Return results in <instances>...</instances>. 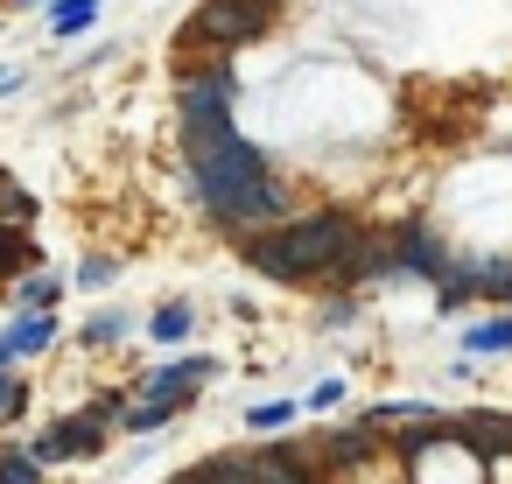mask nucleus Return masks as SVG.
Segmentation results:
<instances>
[{"label": "nucleus", "mask_w": 512, "mask_h": 484, "mask_svg": "<svg viewBox=\"0 0 512 484\" xmlns=\"http://www.w3.org/2000/svg\"><path fill=\"white\" fill-rule=\"evenodd\" d=\"M351 239H358V225H351L344 211H309V218H281V225H267V232H246L239 253H246V267L267 274V281H323Z\"/></svg>", "instance_id": "1"}, {"label": "nucleus", "mask_w": 512, "mask_h": 484, "mask_svg": "<svg viewBox=\"0 0 512 484\" xmlns=\"http://www.w3.org/2000/svg\"><path fill=\"white\" fill-rule=\"evenodd\" d=\"M204 211H211V225H225V232H267V225H281L288 218V190H281V176L274 169H253V176H239V183H225V190H211L204 197Z\"/></svg>", "instance_id": "2"}, {"label": "nucleus", "mask_w": 512, "mask_h": 484, "mask_svg": "<svg viewBox=\"0 0 512 484\" xmlns=\"http://www.w3.org/2000/svg\"><path fill=\"white\" fill-rule=\"evenodd\" d=\"M232 106H239V71L232 64H204L176 85V134L197 141L211 127H232Z\"/></svg>", "instance_id": "3"}, {"label": "nucleus", "mask_w": 512, "mask_h": 484, "mask_svg": "<svg viewBox=\"0 0 512 484\" xmlns=\"http://www.w3.org/2000/svg\"><path fill=\"white\" fill-rule=\"evenodd\" d=\"M106 449V421L99 414H64L57 428H43L36 442H29V456L50 470V463H78V456H99Z\"/></svg>", "instance_id": "4"}, {"label": "nucleus", "mask_w": 512, "mask_h": 484, "mask_svg": "<svg viewBox=\"0 0 512 484\" xmlns=\"http://www.w3.org/2000/svg\"><path fill=\"white\" fill-rule=\"evenodd\" d=\"M449 442H463V449H477V456H512V414H491V407L456 414V421H449Z\"/></svg>", "instance_id": "5"}, {"label": "nucleus", "mask_w": 512, "mask_h": 484, "mask_svg": "<svg viewBox=\"0 0 512 484\" xmlns=\"http://www.w3.org/2000/svg\"><path fill=\"white\" fill-rule=\"evenodd\" d=\"M393 246H400V274H421V281H442L449 274V253H442V239L428 225H400Z\"/></svg>", "instance_id": "6"}, {"label": "nucleus", "mask_w": 512, "mask_h": 484, "mask_svg": "<svg viewBox=\"0 0 512 484\" xmlns=\"http://www.w3.org/2000/svg\"><path fill=\"white\" fill-rule=\"evenodd\" d=\"M253 477H260V484H323L316 463H309V449H288V442L253 449Z\"/></svg>", "instance_id": "7"}, {"label": "nucleus", "mask_w": 512, "mask_h": 484, "mask_svg": "<svg viewBox=\"0 0 512 484\" xmlns=\"http://www.w3.org/2000/svg\"><path fill=\"white\" fill-rule=\"evenodd\" d=\"M169 484H260V477H253V456H232V449H218V456H204V463L176 470Z\"/></svg>", "instance_id": "8"}, {"label": "nucleus", "mask_w": 512, "mask_h": 484, "mask_svg": "<svg viewBox=\"0 0 512 484\" xmlns=\"http://www.w3.org/2000/svg\"><path fill=\"white\" fill-rule=\"evenodd\" d=\"M463 351H470V358H505V351H512V309L470 323V330H463Z\"/></svg>", "instance_id": "9"}, {"label": "nucleus", "mask_w": 512, "mask_h": 484, "mask_svg": "<svg viewBox=\"0 0 512 484\" xmlns=\"http://www.w3.org/2000/svg\"><path fill=\"white\" fill-rule=\"evenodd\" d=\"M8 344H15V358L50 351V344H57V316H50V309H22V323L8 330Z\"/></svg>", "instance_id": "10"}, {"label": "nucleus", "mask_w": 512, "mask_h": 484, "mask_svg": "<svg viewBox=\"0 0 512 484\" xmlns=\"http://www.w3.org/2000/svg\"><path fill=\"white\" fill-rule=\"evenodd\" d=\"M323 456L344 470V463H365L372 456V421H358V428H323Z\"/></svg>", "instance_id": "11"}, {"label": "nucleus", "mask_w": 512, "mask_h": 484, "mask_svg": "<svg viewBox=\"0 0 512 484\" xmlns=\"http://www.w3.org/2000/svg\"><path fill=\"white\" fill-rule=\"evenodd\" d=\"M92 22H99V0H50V29H57V43L85 36Z\"/></svg>", "instance_id": "12"}, {"label": "nucleus", "mask_w": 512, "mask_h": 484, "mask_svg": "<svg viewBox=\"0 0 512 484\" xmlns=\"http://www.w3.org/2000/svg\"><path fill=\"white\" fill-rule=\"evenodd\" d=\"M190 323H197V316H190V302H162V309L148 316V337H155V344H183V337H190Z\"/></svg>", "instance_id": "13"}, {"label": "nucleus", "mask_w": 512, "mask_h": 484, "mask_svg": "<svg viewBox=\"0 0 512 484\" xmlns=\"http://www.w3.org/2000/svg\"><path fill=\"white\" fill-rule=\"evenodd\" d=\"M0 484H43V463L29 456V442H0Z\"/></svg>", "instance_id": "14"}, {"label": "nucleus", "mask_w": 512, "mask_h": 484, "mask_svg": "<svg viewBox=\"0 0 512 484\" xmlns=\"http://www.w3.org/2000/svg\"><path fill=\"white\" fill-rule=\"evenodd\" d=\"M127 330H134V316H127V309H99V316L85 323V344H92V351H106V344H120Z\"/></svg>", "instance_id": "15"}, {"label": "nucleus", "mask_w": 512, "mask_h": 484, "mask_svg": "<svg viewBox=\"0 0 512 484\" xmlns=\"http://www.w3.org/2000/svg\"><path fill=\"white\" fill-rule=\"evenodd\" d=\"M176 407H183V400H141V407H127V414H120V428H134V435L169 428V421H176Z\"/></svg>", "instance_id": "16"}, {"label": "nucleus", "mask_w": 512, "mask_h": 484, "mask_svg": "<svg viewBox=\"0 0 512 484\" xmlns=\"http://www.w3.org/2000/svg\"><path fill=\"white\" fill-rule=\"evenodd\" d=\"M22 267H36V246L22 232H8V218H0V274H22Z\"/></svg>", "instance_id": "17"}, {"label": "nucleus", "mask_w": 512, "mask_h": 484, "mask_svg": "<svg viewBox=\"0 0 512 484\" xmlns=\"http://www.w3.org/2000/svg\"><path fill=\"white\" fill-rule=\"evenodd\" d=\"M302 407L295 400H260V407H246V428H288Z\"/></svg>", "instance_id": "18"}, {"label": "nucleus", "mask_w": 512, "mask_h": 484, "mask_svg": "<svg viewBox=\"0 0 512 484\" xmlns=\"http://www.w3.org/2000/svg\"><path fill=\"white\" fill-rule=\"evenodd\" d=\"M0 218H8V225H29V218H36V197H29V190H15L8 176H0Z\"/></svg>", "instance_id": "19"}, {"label": "nucleus", "mask_w": 512, "mask_h": 484, "mask_svg": "<svg viewBox=\"0 0 512 484\" xmlns=\"http://www.w3.org/2000/svg\"><path fill=\"white\" fill-rule=\"evenodd\" d=\"M29 407V379H8V365H0V421H15Z\"/></svg>", "instance_id": "20"}, {"label": "nucleus", "mask_w": 512, "mask_h": 484, "mask_svg": "<svg viewBox=\"0 0 512 484\" xmlns=\"http://www.w3.org/2000/svg\"><path fill=\"white\" fill-rule=\"evenodd\" d=\"M113 274H120V260H113V253H92V260L78 267V288H113Z\"/></svg>", "instance_id": "21"}, {"label": "nucleus", "mask_w": 512, "mask_h": 484, "mask_svg": "<svg viewBox=\"0 0 512 484\" xmlns=\"http://www.w3.org/2000/svg\"><path fill=\"white\" fill-rule=\"evenodd\" d=\"M57 295H64V281H57V274H36V281H22V309H50Z\"/></svg>", "instance_id": "22"}, {"label": "nucleus", "mask_w": 512, "mask_h": 484, "mask_svg": "<svg viewBox=\"0 0 512 484\" xmlns=\"http://www.w3.org/2000/svg\"><path fill=\"white\" fill-rule=\"evenodd\" d=\"M351 316H358V302H351V295H344V302H330V309H323V330H344V323H351Z\"/></svg>", "instance_id": "23"}, {"label": "nucleus", "mask_w": 512, "mask_h": 484, "mask_svg": "<svg viewBox=\"0 0 512 484\" xmlns=\"http://www.w3.org/2000/svg\"><path fill=\"white\" fill-rule=\"evenodd\" d=\"M344 400V379H316V393H309V407H337Z\"/></svg>", "instance_id": "24"}, {"label": "nucleus", "mask_w": 512, "mask_h": 484, "mask_svg": "<svg viewBox=\"0 0 512 484\" xmlns=\"http://www.w3.org/2000/svg\"><path fill=\"white\" fill-rule=\"evenodd\" d=\"M0 365H15V344H8V337H0Z\"/></svg>", "instance_id": "25"}]
</instances>
